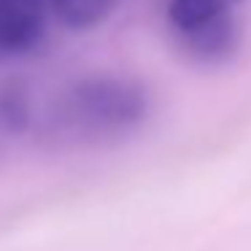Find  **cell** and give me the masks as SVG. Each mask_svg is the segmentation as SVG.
Here are the masks:
<instances>
[{
  "label": "cell",
  "instance_id": "cell-1",
  "mask_svg": "<svg viewBox=\"0 0 251 251\" xmlns=\"http://www.w3.org/2000/svg\"><path fill=\"white\" fill-rule=\"evenodd\" d=\"M146 92L125 78H87L76 84L68 119L89 135L125 132L146 119Z\"/></svg>",
  "mask_w": 251,
  "mask_h": 251
},
{
  "label": "cell",
  "instance_id": "cell-2",
  "mask_svg": "<svg viewBox=\"0 0 251 251\" xmlns=\"http://www.w3.org/2000/svg\"><path fill=\"white\" fill-rule=\"evenodd\" d=\"M46 30V0H0V51L25 54Z\"/></svg>",
  "mask_w": 251,
  "mask_h": 251
},
{
  "label": "cell",
  "instance_id": "cell-3",
  "mask_svg": "<svg viewBox=\"0 0 251 251\" xmlns=\"http://www.w3.org/2000/svg\"><path fill=\"white\" fill-rule=\"evenodd\" d=\"M178 38L195 60L222 62L227 57H232V51L238 49V25H235L232 14L227 11L222 17H216L213 22L200 25L189 33H181Z\"/></svg>",
  "mask_w": 251,
  "mask_h": 251
},
{
  "label": "cell",
  "instance_id": "cell-4",
  "mask_svg": "<svg viewBox=\"0 0 251 251\" xmlns=\"http://www.w3.org/2000/svg\"><path fill=\"white\" fill-rule=\"evenodd\" d=\"M54 17L65 25L68 30H92L108 19V14L116 8L119 0H49Z\"/></svg>",
  "mask_w": 251,
  "mask_h": 251
},
{
  "label": "cell",
  "instance_id": "cell-5",
  "mask_svg": "<svg viewBox=\"0 0 251 251\" xmlns=\"http://www.w3.org/2000/svg\"><path fill=\"white\" fill-rule=\"evenodd\" d=\"M232 0H170L168 3V22L176 33H189L200 25L213 22L216 17L229 11Z\"/></svg>",
  "mask_w": 251,
  "mask_h": 251
},
{
  "label": "cell",
  "instance_id": "cell-6",
  "mask_svg": "<svg viewBox=\"0 0 251 251\" xmlns=\"http://www.w3.org/2000/svg\"><path fill=\"white\" fill-rule=\"evenodd\" d=\"M0 119L6 122L11 130H25L30 122V108H27V98L19 89L0 95Z\"/></svg>",
  "mask_w": 251,
  "mask_h": 251
}]
</instances>
